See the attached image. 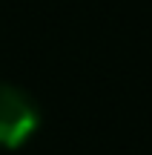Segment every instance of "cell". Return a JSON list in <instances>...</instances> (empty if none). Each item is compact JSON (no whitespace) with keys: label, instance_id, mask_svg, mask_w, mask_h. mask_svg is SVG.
<instances>
[{"label":"cell","instance_id":"cell-1","mask_svg":"<svg viewBox=\"0 0 152 155\" xmlns=\"http://www.w3.org/2000/svg\"><path fill=\"white\" fill-rule=\"evenodd\" d=\"M40 112L26 92L0 83V147H20L37 129Z\"/></svg>","mask_w":152,"mask_h":155}]
</instances>
